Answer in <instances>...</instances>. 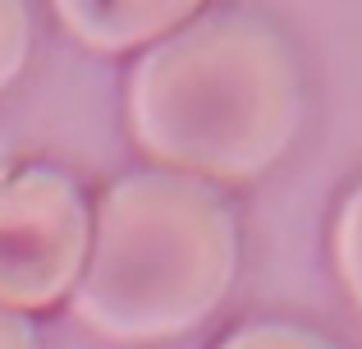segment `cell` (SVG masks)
<instances>
[{
  "instance_id": "cell-5",
  "label": "cell",
  "mask_w": 362,
  "mask_h": 349,
  "mask_svg": "<svg viewBox=\"0 0 362 349\" xmlns=\"http://www.w3.org/2000/svg\"><path fill=\"white\" fill-rule=\"evenodd\" d=\"M335 271L339 280H344L349 299L362 308V184L354 193L344 198V207H339L335 216Z\"/></svg>"
},
{
  "instance_id": "cell-3",
  "label": "cell",
  "mask_w": 362,
  "mask_h": 349,
  "mask_svg": "<svg viewBox=\"0 0 362 349\" xmlns=\"http://www.w3.org/2000/svg\"><path fill=\"white\" fill-rule=\"evenodd\" d=\"M92 248V216L60 171L0 179V308L37 313L74 294Z\"/></svg>"
},
{
  "instance_id": "cell-6",
  "label": "cell",
  "mask_w": 362,
  "mask_h": 349,
  "mask_svg": "<svg viewBox=\"0 0 362 349\" xmlns=\"http://www.w3.org/2000/svg\"><path fill=\"white\" fill-rule=\"evenodd\" d=\"M28 42H33L28 9L18 0H0V92L18 79V69L28 60Z\"/></svg>"
},
{
  "instance_id": "cell-4",
  "label": "cell",
  "mask_w": 362,
  "mask_h": 349,
  "mask_svg": "<svg viewBox=\"0 0 362 349\" xmlns=\"http://www.w3.org/2000/svg\"><path fill=\"white\" fill-rule=\"evenodd\" d=\"M60 23L78 37L83 46L101 55H115L129 51V46L142 42H156V37L175 33V23L197 14L193 0H60L55 5Z\"/></svg>"
},
{
  "instance_id": "cell-2",
  "label": "cell",
  "mask_w": 362,
  "mask_h": 349,
  "mask_svg": "<svg viewBox=\"0 0 362 349\" xmlns=\"http://www.w3.org/2000/svg\"><path fill=\"white\" fill-rule=\"evenodd\" d=\"M234 267V212L206 179L129 175L101 198L74 317L115 345L175 341L221 308Z\"/></svg>"
},
{
  "instance_id": "cell-7",
  "label": "cell",
  "mask_w": 362,
  "mask_h": 349,
  "mask_svg": "<svg viewBox=\"0 0 362 349\" xmlns=\"http://www.w3.org/2000/svg\"><path fill=\"white\" fill-rule=\"evenodd\" d=\"M221 349H335L330 341L303 331V326H284V322H257L234 331Z\"/></svg>"
},
{
  "instance_id": "cell-8",
  "label": "cell",
  "mask_w": 362,
  "mask_h": 349,
  "mask_svg": "<svg viewBox=\"0 0 362 349\" xmlns=\"http://www.w3.org/2000/svg\"><path fill=\"white\" fill-rule=\"evenodd\" d=\"M0 349H37V331L28 317L18 313H5L0 308Z\"/></svg>"
},
{
  "instance_id": "cell-1",
  "label": "cell",
  "mask_w": 362,
  "mask_h": 349,
  "mask_svg": "<svg viewBox=\"0 0 362 349\" xmlns=\"http://www.w3.org/2000/svg\"><path fill=\"white\" fill-rule=\"evenodd\" d=\"M303 120L293 51L252 14H206L156 42L129 79V129L188 179H257Z\"/></svg>"
}]
</instances>
